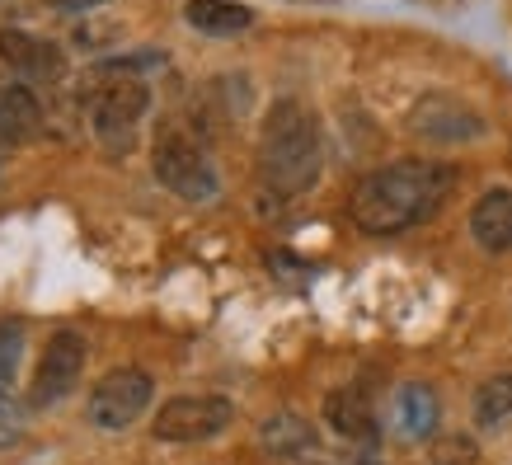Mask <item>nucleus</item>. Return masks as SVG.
Returning <instances> with one entry per match:
<instances>
[{"instance_id":"f257e3e1","label":"nucleus","mask_w":512,"mask_h":465,"mask_svg":"<svg viewBox=\"0 0 512 465\" xmlns=\"http://www.w3.org/2000/svg\"><path fill=\"white\" fill-rule=\"evenodd\" d=\"M456 188V170L442 160H395L362 174L348 198V217L362 235H400L442 212Z\"/></svg>"},{"instance_id":"f03ea898","label":"nucleus","mask_w":512,"mask_h":465,"mask_svg":"<svg viewBox=\"0 0 512 465\" xmlns=\"http://www.w3.org/2000/svg\"><path fill=\"white\" fill-rule=\"evenodd\" d=\"M325 165V146H320V127L315 113L301 99H278L268 109L264 137H259V179L268 193L278 198H301L315 188Z\"/></svg>"},{"instance_id":"7ed1b4c3","label":"nucleus","mask_w":512,"mask_h":465,"mask_svg":"<svg viewBox=\"0 0 512 465\" xmlns=\"http://www.w3.org/2000/svg\"><path fill=\"white\" fill-rule=\"evenodd\" d=\"M99 85L85 94V118L99 141V151L127 155L137 146V127L151 113V85L141 76H123V71H99Z\"/></svg>"},{"instance_id":"20e7f679","label":"nucleus","mask_w":512,"mask_h":465,"mask_svg":"<svg viewBox=\"0 0 512 465\" xmlns=\"http://www.w3.org/2000/svg\"><path fill=\"white\" fill-rule=\"evenodd\" d=\"M151 170L174 198L184 202H212L221 198V179L217 165L207 160V146H202L193 132H188L179 118L160 123L156 146H151Z\"/></svg>"},{"instance_id":"39448f33","label":"nucleus","mask_w":512,"mask_h":465,"mask_svg":"<svg viewBox=\"0 0 512 465\" xmlns=\"http://www.w3.org/2000/svg\"><path fill=\"white\" fill-rule=\"evenodd\" d=\"M156 395V381L141 372V367H113L99 376V386L85 395V419L99 433H123L146 414V404Z\"/></svg>"},{"instance_id":"423d86ee","label":"nucleus","mask_w":512,"mask_h":465,"mask_svg":"<svg viewBox=\"0 0 512 465\" xmlns=\"http://www.w3.org/2000/svg\"><path fill=\"white\" fill-rule=\"evenodd\" d=\"M235 423V404L226 395H174L156 409L151 433L160 442H212Z\"/></svg>"},{"instance_id":"0eeeda50","label":"nucleus","mask_w":512,"mask_h":465,"mask_svg":"<svg viewBox=\"0 0 512 465\" xmlns=\"http://www.w3.org/2000/svg\"><path fill=\"white\" fill-rule=\"evenodd\" d=\"M85 362H90L85 334H80V329H57V334L43 343V362H38V372H33V390H29L33 409H57V404L80 386Z\"/></svg>"},{"instance_id":"6e6552de","label":"nucleus","mask_w":512,"mask_h":465,"mask_svg":"<svg viewBox=\"0 0 512 465\" xmlns=\"http://www.w3.org/2000/svg\"><path fill=\"white\" fill-rule=\"evenodd\" d=\"M0 62L24 85H57L66 76V57L57 43H47L29 29H0Z\"/></svg>"},{"instance_id":"1a4fd4ad","label":"nucleus","mask_w":512,"mask_h":465,"mask_svg":"<svg viewBox=\"0 0 512 465\" xmlns=\"http://www.w3.org/2000/svg\"><path fill=\"white\" fill-rule=\"evenodd\" d=\"M409 127H414L419 137L437 141V146H461V141L484 137V118L475 109H466L461 99H451V94H428V99H419L414 113H409Z\"/></svg>"},{"instance_id":"9d476101","label":"nucleus","mask_w":512,"mask_h":465,"mask_svg":"<svg viewBox=\"0 0 512 465\" xmlns=\"http://www.w3.org/2000/svg\"><path fill=\"white\" fill-rule=\"evenodd\" d=\"M437 419H442V404H437V390L423 386V381H404L390 400V433L400 442H428L437 433Z\"/></svg>"},{"instance_id":"9b49d317","label":"nucleus","mask_w":512,"mask_h":465,"mask_svg":"<svg viewBox=\"0 0 512 465\" xmlns=\"http://www.w3.org/2000/svg\"><path fill=\"white\" fill-rule=\"evenodd\" d=\"M325 423L343 442H372L376 437V404L367 386H339L325 395Z\"/></svg>"},{"instance_id":"f8f14e48","label":"nucleus","mask_w":512,"mask_h":465,"mask_svg":"<svg viewBox=\"0 0 512 465\" xmlns=\"http://www.w3.org/2000/svg\"><path fill=\"white\" fill-rule=\"evenodd\" d=\"M470 235L484 254H508L512 249V188H489L470 207Z\"/></svg>"},{"instance_id":"ddd939ff","label":"nucleus","mask_w":512,"mask_h":465,"mask_svg":"<svg viewBox=\"0 0 512 465\" xmlns=\"http://www.w3.org/2000/svg\"><path fill=\"white\" fill-rule=\"evenodd\" d=\"M43 123V113H38V94L33 85L24 80H0V141L5 146H15V141H29Z\"/></svg>"},{"instance_id":"4468645a","label":"nucleus","mask_w":512,"mask_h":465,"mask_svg":"<svg viewBox=\"0 0 512 465\" xmlns=\"http://www.w3.org/2000/svg\"><path fill=\"white\" fill-rule=\"evenodd\" d=\"M184 19L198 33H212V38H231V33H245L254 24V10L240 5V0H188Z\"/></svg>"},{"instance_id":"2eb2a0df","label":"nucleus","mask_w":512,"mask_h":465,"mask_svg":"<svg viewBox=\"0 0 512 465\" xmlns=\"http://www.w3.org/2000/svg\"><path fill=\"white\" fill-rule=\"evenodd\" d=\"M259 447L278 461H292V456L315 451V428L301 414H273V419L259 423Z\"/></svg>"},{"instance_id":"dca6fc26","label":"nucleus","mask_w":512,"mask_h":465,"mask_svg":"<svg viewBox=\"0 0 512 465\" xmlns=\"http://www.w3.org/2000/svg\"><path fill=\"white\" fill-rule=\"evenodd\" d=\"M475 423H480L484 433L512 423V372L489 376V381L475 390Z\"/></svg>"},{"instance_id":"f3484780","label":"nucleus","mask_w":512,"mask_h":465,"mask_svg":"<svg viewBox=\"0 0 512 465\" xmlns=\"http://www.w3.org/2000/svg\"><path fill=\"white\" fill-rule=\"evenodd\" d=\"M423 465H480V442L466 433H433L423 447Z\"/></svg>"},{"instance_id":"a211bd4d","label":"nucleus","mask_w":512,"mask_h":465,"mask_svg":"<svg viewBox=\"0 0 512 465\" xmlns=\"http://www.w3.org/2000/svg\"><path fill=\"white\" fill-rule=\"evenodd\" d=\"M19 357H24V325L19 320H0V404L10 400V390H15Z\"/></svg>"},{"instance_id":"6ab92c4d","label":"nucleus","mask_w":512,"mask_h":465,"mask_svg":"<svg viewBox=\"0 0 512 465\" xmlns=\"http://www.w3.org/2000/svg\"><path fill=\"white\" fill-rule=\"evenodd\" d=\"M52 10H62V15H90L99 5H109V0H47Z\"/></svg>"}]
</instances>
